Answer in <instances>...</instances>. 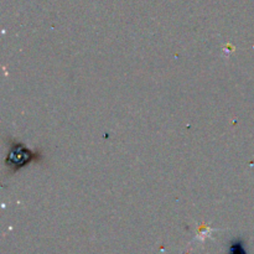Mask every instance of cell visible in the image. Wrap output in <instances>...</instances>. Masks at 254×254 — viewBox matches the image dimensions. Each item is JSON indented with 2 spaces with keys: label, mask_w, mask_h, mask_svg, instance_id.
<instances>
[{
  "label": "cell",
  "mask_w": 254,
  "mask_h": 254,
  "mask_svg": "<svg viewBox=\"0 0 254 254\" xmlns=\"http://www.w3.org/2000/svg\"><path fill=\"white\" fill-rule=\"evenodd\" d=\"M39 160H41V154L30 150L24 144L11 141V144L9 145L6 159H5V165L7 166L10 173H15V171L27 166L29 164Z\"/></svg>",
  "instance_id": "cell-1"
}]
</instances>
